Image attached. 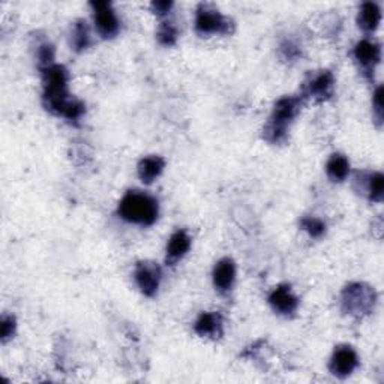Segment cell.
<instances>
[{"label": "cell", "instance_id": "1", "mask_svg": "<svg viewBox=\"0 0 384 384\" xmlns=\"http://www.w3.org/2000/svg\"><path fill=\"white\" fill-rule=\"evenodd\" d=\"M44 101L47 110L69 120L80 119L84 113V104L69 96L68 71L60 65L44 69Z\"/></svg>", "mask_w": 384, "mask_h": 384}, {"label": "cell", "instance_id": "2", "mask_svg": "<svg viewBox=\"0 0 384 384\" xmlns=\"http://www.w3.org/2000/svg\"><path fill=\"white\" fill-rule=\"evenodd\" d=\"M119 215L131 224L152 225L158 218V202L144 192L129 191L120 200Z\"/></svg>", "mask_w": 384, "mask_h": 384}, {"label": "cell", "instance_id": "3", "mask_svg": "<svg viewBox=\"0 0 384 384\" xmlns=\"http://www.w3.org/2000/svg\"><path fill=\"white\" fill-rule=\"evenodd\" d=\"M300 99L296 96H284L275 104L272 116L265 128V137L270 143H281L287 135L288 125L298 116Z\"/></svg>", "mask_w": 384, "mask_h": 384}, {"label": "cell", "instance_id": "4", "mask_svg": "<svg viewBox=\"0 0 384 384\" xmlns=\"http://www.w3.org/2000/svg\"><path fill=\"white\" fill-rule=\"evenodd\" d=\"M343 308L347 314L354 317H363L374 309L377 302V293L369 285L353 282L343 291Z\"/></svg>", "mask_w": 384, "mask_h": 384}, {"label": "cell", "instance_id": "5", "mask_svg": "<svg viewBox=\"0 0 384 384\" xmlns=\"http://www.w3.org/2000/svg\"><path fill=\"white\" fill-rule=\"evenodd\" d=\"M234 24L212 3H200L195 15V30L200 35L231 33Z\"/></svg>", "mask_w": 384, "mask_h": 384}, {"label": "cell", "instance_id": "6", "mask_svg": "<svg viewBox=\"0 0 384 384\" xmlns=\"http://www.w3.org/2000/svg\"><path fill=\"white\" fill-rule=\"evenodd\" d=\"M95 24L102 38H115L119 33L120 23L110 2H92Z\"/></svg>", "mask_w": 384, "mask_h": 384}, {"label": "cell", "instance_id": "7", "mask_svg": "<svg viewBox=\"0 0 384 384\" xmlns=\"http://www.w3.org/2000/svg\"><path fill=\"white\" fill-rule=\"evenodd\" d=\"M134 276L142 293L152 298L158 291L162 272L161 267L156 263H152V261H140L135 267Z\"/></svg>", "mask_w": 384, "mask_h": 384}, {"label": "cell", "instance_id": "8", "mask_svg": "<svg viewBox=\"0 0 384 384\" xmlns=\"http://www.w3.org/2000/svg\"><path fill=\"white\" fill-rule=\"evenodd\" d=\"M357 365H359L357 353L352 347L343 345L338 347L334 356H332L329 369L334 375H338V377H347V375H350L357 368Z\"/></svg>", "mask_w": 384, "mask_h": 384}, {"label": "cell", "instance_id": "9", "mask_svg": "<svg viewBox=\"0 0 384 384\" xmlns=\"http://www.w3.org/2000/svg\"><path fill=\"white\" fill-rule=\"evenodd\" d=\"M334 86H335L334 74L330 71H320L318 74H314L309 77V80L305 83L303 89L309 98H314L317 101H325L329 99L332 93H334Z\"/></svg>", "mask_w": 384, "mask_h": 384}, {"label": "cell", "instance_id": "10", "mask_svg": "<svg viewBox=\"0 0 384 384\" xmlns=\"http://www.w3.org/2000/svg\"><path fill=\"white\" fill-rule=\"evenodd\" d=\"M354 59L361 68L366 73H374L375 66L378 65L381 59L380 44L371 39H362L354 47Z\"/></svg>", "mask_w": 384, "mask_h": 384}, {"label": "cell", "instance_id": "11", "mask_svg": "<svg viewBox=\"0 0 384 384\" xmlns=\"http://www.w3.org/2000/svg\"><path fill=\"white\" fill-rule=\"evenodd\" d=\"M269 303L272 305L273 311L282 314V316H290L299 307L298 298L291 293L288 285H279L275 288L272 294L269 296Z\"/></svg>", "mask_w": 384, "mask_h": 384}, {"label": "cell", "instance_id": "12", "mask_svg": "<svg viewBox=\"0 0 384 384\" xmlns=\"http://www.w3.org/2000/svg\"><path fill=\"white\" fill-rule=\"evenodd\" d=\"M236 279V265L230 258H224L215 266L213 284L220 291H229Z\"/></svg>", "mask_w": 384, "mask_h": 384}, {"label": "cell", "instance_id": "13", "mask_svg": "<svg viewBox=\"0 0 384 384\" xmlns=\"http://www.w3.org/2000/svg\"><path fill=\"white\" fill-rule=\"evenodd\" d=\"M380 21H381V10L378 3L365 2L359 10V17H357L359 28L366 33H372L378 29Z\"/></svg>", "mask_w": 384, "mask_h": 384}, {"label": "cell", "instance_id": "14", "mask_svg": "<svg viewBox=\"0 0 384 384\" xmlns=\"http://www.w3.org/2000/svg\"><path fill=\"white\" fill-rule=\"evenodd\" d=\"M191 248V238L185 230H177L174 233L167 245V261L170 263H176L183 256H186V252Z\"/></svg>", "mask_w": 384, "mask_h": 384}, {"label": "cell", "instance_id": "15", "mask_svg": "<svg viewBox=\"0 0 384 384\" xmlns=\"http://www.w3.org/2000/svg\"><path fill=\"white\" fill-rule=\"evenodd\" d=\"M164 167L165 161L161 156H146V158H143L138 164V177L144 183H152L156 177L161 176Z\"/></svg>", "mask_w": 384, "mask_h": 384}, {"label": "cell", "instance_id": "16", "mask_svg": "<svg viewBox=\"0 0 384 384\" xmlns=\"http://www.w3.org/2000/svg\"><path fill=\"white\" fill-rule=\"evenodd\" d=\"M194 329L200 336H211V338L220 336L222 334L221 317L213 312H204L198 317Z\"/></svg>", "mask_w": 384, "mask_h": 384}, {"label": "cell", "instance_id": "17", "mask_svg": "<svg viewBox=\"0 0 384 384\" xmlns=\"http://www.w3.org/2000/svg\"><path fill=\"white\" fill-rule=\"evenodd\" d=\"M326 173L332 182H344L350 173V162L344 155H332L326 164Z\"/></svg>", "mask_w": 384, "mask_h": 384}, {"label": "cell", "instance_id": "18", "mask_svg": "<svg viewBox=\"0 0 384 384\" xmlns=\"http://www.w3.org/2000/svg\"><path fill=\"white\" fill-rule=\"evenodd\" d=\"M92 44V37L89 26L84 20H78L71 32V46L74 47L75 51H83L86 48H89Z\"/></svg>", "mask_w": 384, "mask_h": 384}, {"label": "cell", "instance_id": "19", "mask_svg": "<svg viewBox=\"0 0 384 384\" xmlns=\"http://www.w3.org/2000/svg\"><path fill=\"white\" fill-rule=\"evenodd\" d=\"M366 194H368L371 202L380 203L383 200V192H384V177L381 173H371L368 179H366Z\"/></svg>", "mask_w": 384, "mask_h": 384}, {"label": "cell", "instance_id": "20", "mask_svg": "<svg viewBox=\"0 0 384 384\" xmlns=\"http://www.w3.org/2000/svg\"><path fill=\"white\" fill-rule=\"evenodd\" d=\"M158 41L162 44V46H174L177 41V29L174 28L173 23H161L160 29H158Z\"/></svg>", "mask_w": 384, "mask_h": 384}, {"label": "cell", "instance_id": "21", "mask_svg": "<svg viewBox=\"0 0 384 384\" xmlns=\"http://www.w3.org/2000/svg\"><path fill=\"white\" fill-rule=\"evenodd\" d=\"M302 229L307 230L312 238H321L326 233V224L318 218H303L302 220Z\"/></svg>", "mask_w": 384, "mask_h": 384}, {"label": "cell", "instance_id": "22", "mask_svg": "<svg viewBox=\"0 0 384 384\" xmlns=\"http://www.w3.org/2000/svg\"><path fill=\"white\" fill-rule=\"evenodd\" d=\"M38 59H39V64L44 66V69L55 65L53 64V60H55L53 46H50V44H42L38 50Z\"/></svg>", "mask_w": 384, "mask_h": 384}, {"label": "cell", "instance_id": "23", "mask_svg": "<svg viewBox=\"0 0 384 384\" xmlns=\"http://www.w3.org/2000/svg\"><path fill=\"white\" fill-rule=\"evenodd\" d=\"M383 87L380 86L377 90L374 93V99H372V107H374V115L377 117L378 122L383 120Z\"/></svg>", "mask_w": 384, "mask_h": 384}, {"label": "cell", "instance_id": "24", "mask_svg": "<svg viewBox=\"0 0 384 384\" xmlns=\"http://www.w3.org/2000/svg\"><path fill=\"white\" fill-rule=\"evenodd\" d=\"M15 330V320L12 317H3L2 318V339L6 341L8 338L14 335Z\"/></svg>", "mask_w": 384, "mask_h": 384}, {"label": "cell", "instance_id": "25", "mask_svg": "<svg viewBox=\"0 0 384 384\" xmlns=\"http://www.w3.org/2000/svg\"><path fill=\"white\" fill-rule=\"evenodd\" d=\"M152 8H153V11L158 14V15H164V14H167L171 10L173 3L171 2H153Z\"/></svg>", "mask_w": 384, "mask_h": 384}]
</instances>
